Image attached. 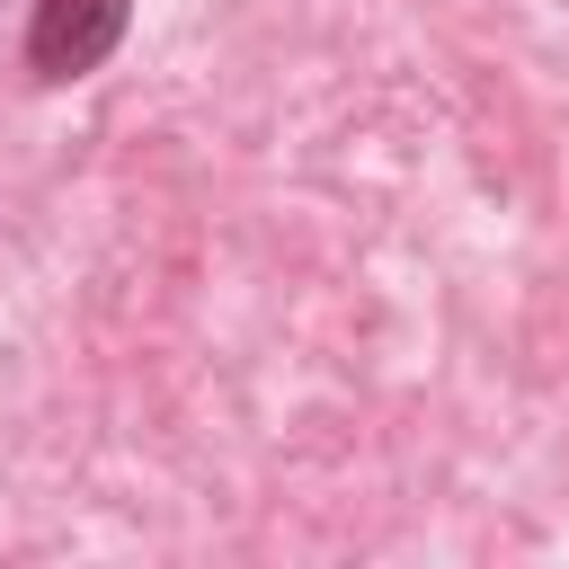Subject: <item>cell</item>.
<instances>
[{
	"mask_svg": "<svg viewBox=\"0 0 569 569\" xmlns=\"http://www.w3.org/2000/svg\"><path fill=\"white\" fill-rule=\"evenodd\" d=\"M124 36H133V0H27V71L44 89L107 71Z\"/></svg>",
	"mask_w": 569,
	"mask_h": 569,
	"instance_id": "obj_1",
	"label": "cell"
},
{
	"mask_svg": "<svg viewBox=\"0 0 569 569\" xmlns=\"http://www.w3.org/2000/svg\"><path fill=\"white\" fill-rule=\"evenodd\" d=\"M0 9H9V0H0Z\"/></svg>",
	"mask_w": 569,
	"mask_h": 569,
	"instance_id": "obj_2",
	"label": "cell"
}]
</instances>
